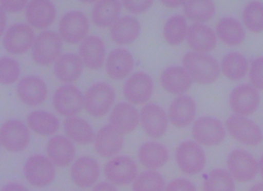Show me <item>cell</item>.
Returning a JSON list of instances; mask_svg holds the SVG:
<instances>
[{"instance_id":"24","label":"cell","mask_w":263,"mask_h":191,"mask_svg":"<svg viewBox=\"0 0 263 191\" xmlns=\"http://www.w3.org/2000/svg\"><path fill=\"white\" fill-rule=\"evenodd\" d=\"M47 155L54 165L58 167H66L73 161L76 148L70 139L57 136L48 141Z\"/></svg>"},{"instance_id":"18","label":"cell","mask_w":263,"mask_h":191,"mask_svg":"<svg viewBox=\"0 0 263 191\" xmlns=\"http://www.w3.org/2000/svg\"><path fill=\"white\" fill-rule=\"evenodd\" d=\"M141 124L148 137L159 138L167 131L168 119L162 108L157 105H147L141 111Z\"/></svg>"},{"instance_id":"7","label":"cell","mask_w":263,"mask_h":191,"mask_svg":"<svg viewBox=\"0 0 263 191\" xmlns=\"http://www.w3.org/2000/svg\"><path fill=\"white\" fill-rule=\"evenodd\" d=\"M176 161L183 173L196 175L204 167L205 155L196 142L185 141L178 146L176 152Z\"/></svg>"},{"instance_id":"33","label":"cell","mask_w":263,"mask_h":191,"mask_svg":"<svg viewBox=\"0 0 263 191\" xmlns=\"http://www.w3.org/2000/svg\"><path fill=\"white\" fill-rule=\"evenodd\" d=\"M217 35L223 43L231 46H239L246 36L242 25L232 17H224L218 23Z\"/></svg>"},{"instance_id":"9","label":"cell","mask_w":263,"mask_h":191,"mask_svg":"<svg viewBox=\"0 0 263 191\" xmlns=\"http://www.w3.org/2000/svg\"><path fill=\"white\" fill-rule=\"evenodd\" d=\"M88 31V19L81 12H70L66 14L59 23L60 38L70 45L81 43L86 38Z\"/></svg>"},{"instance_id":"43","label":"cell","mask_w":263,"mask_h":191,"mask_svg":"<svg viewBox=\"0 0 263 191\" xmlns=\"http://www.w3.org/2000/svg\"><path fill=\"white\" fill-rule=\"evenodd\" d=\"M250 80L256 90L262 89V58L258 57L252 62L250 70Z\"/></svg>"},{"instance_id":"8","label":"cell","mask_w":263,"mask_h":191,"mask_svg":"<svg viewBox=\"0 0 263 191\" xmlns=\"http://www.w3.org/2000/svg\"><path fill=\"white\" fill-rule=\"evenodd\" d=\"M226 126L232 138H235L242 144L255 146L259 144L262 140L260 128L244 116H231L227 120Z\"/></svg>"},{"instance_id":"23","label":"cell","mask_w":263,"mask_h":191,"mask_svg":"<svg viewBox=\"0 0 263 191\" xmlns=\"http://www.w3.org/2000/svg\"><path fill=\"white\" fill-rule=\"evenodd\" d=\"M110 121L112 127L124 135L132 133L138 127L139 114L130 104L119 103L112 111Z\"/></svg>"},{"instance_id":"36","label":"cell","mask_w":263,"mask_h":191,"mask_svg":"<svg viewBox=\"0 0 263 191\" xmlns=\"http://www.w3.org/2000/svg\"><path fill=\"white\" fill-rule=\"evenodd\" d=\"M222 71L230 80H241L247 74V60L239 53L228 54L222 61Z\"/></svg>"},{"instance_id":"40","label":"cell","mask_w":263,"mask_h":191,"mask_svg":"<svg viewBox=\"0 0 263 191\" xmlns=\"http://www.w3.org/2000/svg\"><path fill=\"white\" fill-rule=\"evenodd\" d=\"M262 5L259 2H251L243 11V20L249 30L260 33L263 29Z\"/></svg>"},{"instance_id":"44","label":"cell","mask_w":263,"mask_h":191,"mask_svg":"<svg viewBox=\"0 0 263 191\" xmlns=\"http://www.w3.org/2000/svg\"><path fill=\"white\" fill-rule=\"evenodd\" d=\"M27 0H0V7L10 14H16L24 10Z\"/></svg>"},{"instance_id":"42","label":"cell","mask_w":263,"mask_h":191,"mask_svg":"<svg viewBox=\"0 0 263 191\" xmlns=\"http://www.w3.org/2000/svg\"><path fill=\"white\" fill-rule=\"evenodd\" d=\"M153 3L154 0H122V4L124 9L135 15L147 12Z\"/></svg>"},{"instance_id":"47","label":"cell","mask_w":263,"mask_h":191,"mask_svg":"<svg viewBox=\"0 0 263 191\" xmlns=\"http://www.w3.org/2000/svg\"><path fill=\"white\" fill-rule=\"evenodd\" d=\"M1 191H28V189L22 184H10L5 185Z\"/></svg>"},{"instance_id":"49","label":"cell","mask_w":263,"mask_h":191,"mask_svg":"<svg viewBox=\"0 0 263 191\" xmlns=\"http://www.w3.org/2000/svg\"><path fill=\"white\" fill-rule=\"evenodd\" d=\"M6 27V15L2 8L0 7V37L3 35Z\"/></svg>"},{"instance_id":"30","label":"cell","mask_w":263,"mask_h":191,"mask_svg":"<svg viewBox=\"0 0 263 191\" xmlns=\"http://www.w3.org/2000/svg\"><path fill=\"white\" fill-rule=\"evenodd\" d=\"M138 156L140 162L149 170L161 168L169 160L167 148L156 142L145 143L140 148Z\"/></svg>"},{"instance_id":"4","label":"cell","mask_w":263,"mask_h":191,"mask_svg":"<svg viewBox=\"0 0 263 191\" xmlns=\"http://www.w3.org/2000/svg\"><path fill=\"white\" fill-rule=\"evenodd\" d=\"M24 175L29 184L35 187H45L54 181V164L44 156L30 157L24 165Z\"/></svg>"},{"instance_id":"20","label":"cell","mask_w":263,"mask_h":191,"mask_svg":"<svg viewBox=\"0 0 263 191\" xmlns=\"http://www.w3.org/2000/svg\"><path fill=\"white\" fill-rule=\"evenodd\" d=\"M100 172V165L97 161L90 157H82L73 163L70 175L73 184L86 188L97 183Z\"/></svg>"},{"instance_id":"15","label":"cell","mask_w":263,"mask_h":191,"mask_svg":"<svg viewBox=\"0 0 263 191\" xmlns=\"http://www.w3.org/2000/svg\"><path fill=\"white\" fill-rule=\"evenodd\" d=\"M192 133L195 140L205 146L218 145L226 137L222 123L211 117H202L197 120L194 124Z\"/></svg>"},{"instance_id":"13","label":"cell","mask_w":263,"mask_h":191,"mask_svg":"<svg viewBox=\"0 0 263 191\" xmlns=\"http://www.w3.org/2000/svg\"><path fill=\"white\" fill-rule=\"evenodd\" d=\"M153 92V80L146 73L140 72L133 74L124 84V97L133 105H142L147 103L151 99Z\"/></svg>"},{"instance_id":"5","label":"cell","mask_w":263,"mask_h":191,"mask_svg":"<svg viewBox=\"0 0 263 191\" xmlns=\"http://www.w3.org/2000/svg\"><path fill=\"white\" fill-rule=\"evenodd\" d=\"M30 141L28 128L20 120H8L0 127V145L9 152H21Z\"/></svg>"},{"instance_id":"50","label":"cell","mask_w":263,"mask_h":191,"mask_svg":"<svg viewBox=\"0 0 263 191\" xmlns=\"http://www.w3.org/2000/svg\"><path fill=\"white\" fill-rule=\"evenodd\" d=\"M250 191H263L262 184H256L255 186H253V187L250 189Z\"/></svg>"},{"instance_id":"51","label":"cell","mask_w":263,"mask_h":191,"mask_svg":"<svg viewBox=\"0 0 263 191\" xmlns=\"http://www.w3.org/2000/svg\"><path fill=\"white\" fill-rule=\"evenodd\" d=\"M79 1L82 2V3H85V4H92L95 2H98L99 0H79Z\"/></svg>"},{"instance_id":"12","label":"cell","mask_w":263,"mask_h":191,"mask_svg":"<svg viewBox=\"0 0 263 191\" xmlns=\"http://www.w3.org/2000/svg\"><path fill=\"white\" fill-rule=\"evenodd\" d=\"M104 173L111 184L123 186L134 182L138 168L128 157H116L105 165Z\"/></svg>"},{"instance_id":"35","label":"cell","mask_w":263,"mask_h":191,"mask_svg":"<svg viewBox=\"0 0 263 191\" xmlns=\"http://www.w3.org/2000/svg\"><path fill=\"white\" fill-rule=\"evenodd\" d=\"M184 15L196 23H206L215 15V6L211 0H185Z\"/></svg>"},{"instance_id":"38","label":"cell","mask_w":263,"mask_h":191,"mask_svg":"<svg viewBox=\"0 0 263 191\" xmlns=\"http://www.w3.org/2000/svg\"><path fill=\"white\" fill-rule=\"evenodd\" d=\"M234 188L232 175L221 169L210 172L203 183V191H234Z\"/></svg>"},{"instance_id":"17","label":"cell","mask_w":263,"mask_h":191,"mask_svg":"<svg viewBox=\"0 0 263 191\" xmlns=\"http://www.w3.org/2000/svg\"><path fill=\"white\" fill-rule=\"evenodd\" d=\"M95 148L102 158L115 157L124 145V136L111 125L101 128L95 136Z\"/></svg>"},{"instance_id":"45","label":"cell","mask_w":263,"mask_h":191,"mask_svg":"<svg viewBox=\"0 0 263 191\" xmlns=\"http://www.w3.org/2000/svg\"><path fill=\"white\" fill-rule=\"evenodd\" d=\"M165 191H196V188L191 182L183 179H179L171 182L170 184L167 185Z\"/></svg>"},{"instance_id":"34","label":"cell","mask_w":263,"mask_h":191,"mask_svg":"<svg viewBox=\"0 0 263 191\" xmlns=\"http://www.w3.org/2000/svg\"><path fill=\"white\" fill-rule=\"evenodd\" d=\"M65 133L78 144H90L93 142L95 133L89 123L77 117H69L64 123Z\"/></svg>"},{"instance_id":"29","label":"cell","mask_w":263,"mask_h":191,"mask_svg":"<svg viewBox=\"0 0 263 191\" xmlns=\"http://www.w3.org/2000/svg\"><path fill=\"white\" fill-rule=\"evenodd\" d=\"M83 70V63L74 54H66L58 58L54 67L55 76L64 83L77 81Z\"/></svg>"},{"instance_id":"31","label":"cell","mask_w":263,"mask_h":191,"mask_svg":"<svg viewBox=\"0 0 263 191\" xmlns=\"http://www.w3.org/2000/svg\"><path fill=\"white\" fill-rule=\"evenodd\" d=\"M121 10L119 0H99L92 12L93 23L102 28L110 27L119 18Z\"/></svg>"},{"instance_id":"26","label":"cell","mask_w":263,"mask_h":191,"mask_svg":"<svg viewBox=\"0 0 263 191\" xmlns=\"http://www.w3.org/2000/svg\"><path fill=\"white\" fill-rule=\"evenodd\" d=\"M161 84L167 92L181 95L191 88L192 79L183 68L172 67L163 71Z\"/></svg>"},{"instance_id":"1","label":"cell","mask_w":263,"mask_h":191,"mask_svg":"<svg viewBox=\"0 0 263 191\" xmlns=\"http://www.w3.org/2000/svg\"><path fill=\"white\" fill-rule=\"evenodd\" d=\"M183 66L189 76L198 84H212L220 75V67L216 60L206 54H186L183 58Z\"/></svg>"},{"instance_id":"3","label":"cell","mask_w":263,"mask_h":191,"mask_svg":"<svg viewBox=\"0 0 263 191\" xmlns=\"http://www.w3.org/2000/svg\"><path fill=\"white\" fill-rule=\"evenodd\" d=\"M115 101V92L111 86L98 83L92 86L84 97V107L89 115L100 118L107 115Z\"/></svg>"},{"instance_id":"16","label":"cell","mask_w":263,"mask_h":191,"mask_svg":"<svg viewBox=\"0 0 263 191\" xmlns=\"http://www.w3.org/2000/svg\"><path fill=\"white\" fill-rule=\"evenodd\" d=\"M17 95L26 106H39L47 99V84L39 77H25L18 83Z\"/></svg>"},{"instance_id":"39","label":"cell","mask_w":263,"mask_h":191,"mask_svg":"<svg viewBox=\"0 0 263 191\" xmlns=\"http://www.w3.org/2000/svg\"><path fill=\"white\" fill-rule=\"evenodd\" d=\"M163 177L155 171L142 173L134 180L133 191H164Z\"/></svg>"},{"instance_id":"32","label":"cell","mask_w":263,"mask_h":191,"mask_svg":"<svg viewBox=\"0 0 263 191\" xmlns=\"http://www.w3.org/2000/svg\"><path fill=\"white\" fill-rule=\"evenodd\" d=\"M27 124L36 134L43 137L53 136L60 127L58 118L44 111H35L28 115Z\"/></svg>"},{"instance_id":"41","label":"cell","mask_w":263,"mask_h":191,"mask_svg":"<svg viewBox=\"0 0 263 191\" xmlns=\"http://www.w3.org/2000/svg\"><path fill=\"white\" fill-rule=\"evenodd\" d=\"M20 66L12 58H0V84H12L20 76Z\"/></svg>"},{"instance_id":"37","label":"cell","mask_w":263,"mask_h":191,"mask_svg":"<svg viewBox=\"0 0 263 191\" xmlns=\"http://www.w3.org/2000/svg\"><path fill=\"white\" fill-rule=\"evenodd\" d=\"M164 38L171 46L180 45L187 34L185 18L181 15H174L170 17L164 26Z\"/></svg>"},{"instance_id":"27","label":"cell","mask_w":263,"mask_h":191,"mask_svg":"<svg viewBox=\"0 0 263 191\" xmlns=\"http://www.w3.org/2000/svg\"><path fill=\"white\" fill-rule=\"evenodd\" d=\"M133 58L124 49H116L109 54L106 61V72L114 80H123L132 73Z\"/></svg>"},{"instance_id":"19","label":"cell","mask_w":263,"mask_h":191,"mask_svg":"<svg viewBox=\"0 0 263 191\" xmlns=\"http://www.w3.org/2000/svg\"><path fill=\"white\" fill-rule=\"evenodd\" d=\"M29 24L38 29L49 27L56 17V9L49 0H31L26 9Z\"/></svg>"},{"instance_id":"2","label":"cell","mask_w":263,"mask_h":191,"mask_svg":"<svg viewBox=\"0 0 263 191\" xmlns=\"http://www.w3.org/2000/svg\"><path fill=\"white\" fill-rule=\"evenodd\" d=\"M32 47L35 62L42 67H48L58 60L62 50V39L53 31H45L35 38Z\"/></svg>"},{"instance_id":"48","label":"cell","mask_w":263,"mask_h":191,"mask_svg":"<svg viewBox=\"0 0 263 191\" xmlns=\"http://www.w3.org/2000/svg\"><path fill=\"white\" fill-rule=\"evenodd\" d=\"M163 5L168 8H177L182 5L185 0H160Z\"/></svg>"},{"instance_id":"25","label":"cell","mask_w":263,"mask_h":191,"mask_svg":"<svg viewBox=\"0 0 263 191\" xmlns=\"http://www.w3.org/2000/svg\"><path fill=\"white\" fill-rule=\"evenodd\" d=\"M196 115V104L189 96H180L175 100L169 109V119L172 125L183 128L190 125Z\"/></svg>"},{"instance_id":"22","label":"cell","mask_w":263,"mask_h":191,"mask_svg":"<svg viewBox=\"0 0 263 191\" xmlns=\"http://www.w3.org/2000/svg\"><path fill=\"white\" fill-rule=\"evenodd\" d=\"M186 36L188 45L197 53L209 52L216 46L215 33L212 29L201 23H195L191 25Z\"/></svg>"},{"instance_id":"10","label":"cell","mask_w":263,"mask_h":191,"mask_svg":"<svg viewBox=\"0 0 263 191\" xmlns=\"http://www.w3.org/2000/svg\"><path fill=\"white\" fill-rule=\"evenodd\" d=\"M35 41L31 27L26 24H16L9 28L3 38V46L8 53L21 55L27 52Z\"/></svg>"},{"instance_id":"46","label":"cell","mask_w":263,"mask_h":191,"mask_svg":"<svg viewBox=\"0 0 263 191\" xmlns=\"http://www.w3.org/2000/svg\"><path fill=\"white\" fill-rule=\"evenodd\" d=\"M92 191H117L116 187L109 183H101L96 185Z\"/></svg>"},{"instance_id":"6","label":"cell","mask_w":263,"mask_h":191,"mask_svg":"<svg viewBox=\"0 0 263 191\" xmlns=\"http://www.w3.org/2000/svg\"><path fill=\"white\" fill-rule=\"evenodd\" d=\"M53 107L59 115L73 117L84 107V96L74 86H63L53 96Z\"/></svg>"},{"instance_id":"14","label":"cell","mask_w":263,"mask_h":191,"mask_svg":"<svg viewBox=\"0 0 263 191\" xmlns=\"http://www.w3.org/2000/svg\"><path fill=\"white\" fill-rule=\"evenodd\" d=\"M230 105L232 112L238 116L252 115L259 105L258 91L253 86H240L232 92L230 97Z\"/></svg>"},{"instance_id":"11","label":"cell","mask_w":263,"mask_h":191,"mask_svg":"<svg viewBox=\"0 0 263 191\" xmlns=\"http://www.w3.org/2000/svg\"><path fill=\"white\" fill-rule=\"evenodd\" d=\"M228 168L232 177L240 183H248L255 179L258 164L250 154L243 150H234L228 158Z\"/></svg>"},{"instance_id":"21","label":"cell","mask_w":263,"mask_h":191,"mask_svg":"<svg viewBox=\"0 0 263 191\" xmlns=\"http://www.w3.org/2000/svg\"><path fill=\"white\" fill-rule=\"evenodd\" d=\"M79 58L86 68L101 69L105 59V47L101 38L97 37L84 38L79 47Z\"/></svg>"},{"instance_id":"28","label":"cell","mask_w":263,"mask_h":191,"mask_svg":"<svg viewBox=\"0 0 263 191\" xmlns=\"http://www.w3.org/2000/svg\"><path fill=\"white\" fill-rule=\"evenodd\" d=\"M141 26L136 18L124 16L118 18L111 27V38L118 45H129L139 37Z\"/></svg>"}]
</instances>
